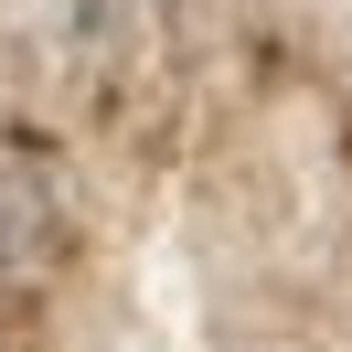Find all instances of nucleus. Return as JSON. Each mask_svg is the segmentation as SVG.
Listing matches in <instances>:
<instances>
[{
	"label": "nucleus",
	"instance_id": "1",
	"mask_svg": "<svg viewBox=\"0 0 352 352\" xmlns=\"http://www.w3.org/2000/svg\"><path fill=\"white\" fill-rule=\"evenodd\" d=\"M54 214H65V203H54V171L32 150H0V267H32V256H43Z\"/></svg>",
	"mask_w": 352,
	"mask_h": 352
}]
</instances>
